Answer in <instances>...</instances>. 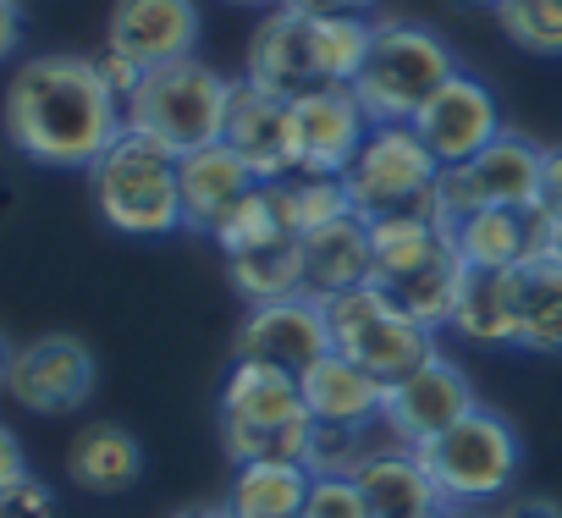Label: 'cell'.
Returning a JSON list of instances; mask_svg holds the SVG:
<instances>
[{"mask_svg":"<svg viewBox=\"0 0 562 518\" xmlns=\"http://www.w3.org/2000/svg\"><path fill=\"white\" fill-rule=\"evenodd\" d=\"M496 23L518 50L562 61V0H502Z\"/></svg>","mask_w":562,"mask_h":518,"instance_id":"cell-30","label":"cell"},{"mask_svg":"<svg viewBox=\"0 0 562 518\" xmlns=\"http://www.w3.org/2000/svg\"><path fill=\"white\" fill-rule=\"evenodd\" d=\"M375 18H315L299 7H276L259 18L248 40V83L281 100H299L310 89H353Z\"/></svg>","mask_w":562,"mask_h":518,"instance_id":"cell-2","label":"cell"},{"mask_svg":"<svg viewBox=\"0 0 562 518\" xmlns=\"http://www.w3.org/2000/svg\"><path fill=\"white\" fill-rule=\"evenodd\" d=\"M299 12H315V18H370L381 0H288Z\"/></svg>","mask_w":562,"mask_h":518,"instance_id":"cell-35","label":"cell"},{"mask_svg":"<svg viewBox=\"0 0 562 518\" xmlns=\"http://www.w3.org/2000/svg\"><path fill=\"white\" fill-rule=\"evenodd\" d=\"M199 34H204L199 0H116L105 23V45L133 56L144 72L188 61L199 50Z\"/></svg>","mask_w":562,"mask_h":518,"instance_id":"cell-17","label":"cell"},{"mask_svg":"<svg viewBox=\"0 0 562 518\" xmlns=\"http://www.w3.org/2000/svg\"><path fill=\"white\" fill-rule=\"evenodd\" d=\"M177 182H182V221L199 237H215L226 226V215L259 188V177L243 166V155L226 138L182 155L177 160Z\"/></svg>","mask_w":562,"mask_h":518,"instance_id":"cell-19","label":"cell"},{"mask_svg":"<svg viewBox=\"0 0 562 518\" xmlns=\"http://www.w3.org/2000/svg\"><path fill=\"white\" fill-rule=\"evenodd\" d=\"M144 474V447L133 430L100 419V425H83L72 441H67V480L89 496H122L133 491Z\"/></svg>","mask_w":562,"mask_h":518,"instance_id":"cell-24","label":"cell"},{"mask_svg":"<svg viewBox=\"0 0 562 518\" xmlns=\"http://www.w3.org/2000/svg\"><path fill=\"white\" fill-rule=\"evenodd\" d=\"M370 116L353 89H310L288 100V133H293V171L310 177H342L353 155L370 138Z\"/></svg>","mask_w":562,"mask_h":518,"instance_id":"cell-13","label":"cell"},{"mask_svg":"<svg viewBox=\"0 0 562 518\" xmlns=\"http://www.w3.org/2000/svg\"><path fill=\"white\" fill-rule=\"evenodd\" d=\"M326 326H331V348L342 359H353L359 370H370L375 381H403L408 370H419L436 353V331L408 320L375 282L353 288L342 299H326Z\"/></svg>","mask_w":562,"mask_h":518,"instance_id":"cell-9","label":"cell"},{"mask_svg":"<svg viewBox=\"0 0 562 518\" xmlns=\"http://www.w3.org/2000/svg\"><path fill=\"white\" fill-rule=\"evenodd\" d=\"M226 144L243 155V166L259 182H281L293 177V133H288V100L254 89L248 78H237L232 89V116H226Z\"/></svg>","mask_w":562,"mask_h":518,"instance_id":"cell-20","label":"cell"},{"mask_svg":"<svg viewBox=\"0 0 562 518\" xmlns=\"http://www.w3.org/2000/svg\"><path fill=\"white\" fill-rule=\"evenodd\" d=\"M232 89H237V78H221L215 67L188 56V61H171V67H149L122 111H127L133 133L155 138L160 149H171L182 160V155L226 138Z\"/></svg>","mask_w":562,"mask_h":518,"instance_id":"cell-6","label":"cell"},{"mask_svg":"<svg viewBox=\"0 0 562 518\" xmlns=\"http://www.w3.org/2000/svg\"><path fill=\"white\" fill-rule=\"evenodd\" d=\"M441 518H485L480 507H441Z\"/></svg>","mask_w":562,"mask_h":518,"instance_id":"cell-41","label":"cell"},{"mask_svg":"<svg viewBox=\"0 0 562 518\" xmlns=\"http://www.w3.org/2000/svg\"><path fill=\"white\" fill-rule=\"evenodd\" d=\"M94 381H100L94 353L78 337L56 331V337H34L12 353V370H7V386L0 392L40 419H61L94 397Z\"/></svg>","mask_w":562,"mask_h":518,"instance_id":"cell-11","label":"cell"},{"mask_svg":"<svg viewBox=\"0 0 562 518\" xmlns=\"http://www.w3.org/2000/svg\"><path fill=\"white\" fill-rule=\"evenodd\" d=\"M474 403H480V397H474L463 364H452L447 353H430L419 370H408L403 381L386 386L381 430H386L397 447H425V441H436L447 425H458Z\"/></svg>","mask_w":562,"mask_h":518,"instance_id":"cell-12","label":"cell"},{"mask_svg":"<svg viewBox=\"0 0 562 518\" xmlns=\"http://www.w3.org/2000/svg\"><path fill=\"white\" fill-rule=\"evenodd\" d=\"M171 518H232V513H226V502H193V507H182Z\"/></svg>","mask_w":562,"mask_h":518,"instance_id":"cell-39","label":"cell"},{"mask_svg":"<svg viewBox=\"0 0 562 518\" xmlns=\"http://www.w3.org/2000/svg\"><path fill=\"white\" fill-rule=\"evenodd\" d=\"M348 204L364 221L441 210V166L414 133V122H375L353 166L342 171Z\"/></svg>","mask_w":562,"mask_h":518,"instance_id":"cell-8","label":"cell"},{"mask_svg":"<svg viewBox=\"0 0 562 518\" xmlns=\"http://www.w3.org/2000/svg\"><path fill=\"white\" fill-rule=\"evenodd\" d=\"M232 7H265V12H276V7H288V0H232Z\"/></svg>","mask_w":562,"mask_h":518,"instance_id":"cell-42","label":"cell"},{"mask_svg":"<svg viewBox=\"0 0 562 518\" xmlns=\"http://www.w3.org/2000/svg\"><path fill=\"white\" fill-rule=\"evenodd\" d=\"M0 518H61V502L40 474H23L12 491H0Z\"/></svg>","mask_w":562,"mask_h":518,"instance_id":"cell-32","label":"cell"},{"mask_svg":"<svg viewBox=\"0 0 562 518\" xmlns=\"http://www.w3.org/2000/svg\"><path fill=\"white\" fill-rule=\"evenodd\" d=\"M414 133L425 138V149L436 155V166L452 171V166L474 160L480 149H491V144L507 133V122H502L496 89H491L485 78H474V72H458V78H447L441 94L414 116Z\"/></svg>","mask_w":562,"mask_h":518,"instance_id":"cell-14","label":"cell"},{"mask_svg":"<svg viewBox=\"0 0 562 518\" xmlns=\"http://www.w3.org/2000/svg\"><path fill=\"white\" fill-rule=\"evenodd\" d=\"M299 259H304V299L326 304L342 299L353 288L375 282V248H370V221L364 215H337L315 232L299 237Z\"/></svg>","mask_w":562,"mask_h":518,"instance_id":"cell-18","label":"cell"},{"mask_svg":"<svg viewBox=\"0 0 562 518\" xmlns=\"http://www.w3.org/2000/svg\"><path fill=\"white\" fill-rule=\"evenodd\" d=\"M12 353H18V348L7 342V331H0V386H7V370H12Z\"/></svg>","mask_w":562,"mask_h":518,"instance_id":"cell-40","label":"cell"},{"mask_svg":"<svg viewBox=\"0 0 562 518\" xmlns=\"http://www.w3.org/2000/svg\"><path fill=\"white\" fill-rule=\"evenodd\" d=\"M221 447L232 463H304L315 458V414L299 375L254 359H232L221 381Z\"/></svg>","mask_w":562,"mask_h":518,"instance_id":"cell-3","label":"cell"},{"mask_svg":"<svg viewBox=\"0 0 562 518\" xmlns=\"http://www.w3.org/2000/svg\"><path fill=\"white\" fill-rule=\"evenodd\" d=\"M304 518H375L353 474H315Z\"/></svg>","mask_w":562,"mask_h":518,"instance_id":"cell-31","label":"cell"},{"mask_svg":"<svg viewBox=\"0 0 562 518\" xmlns=\"http://www.w3.org/2000/svg\"><path fill=\"white\" fill-rule=\"evenodd\" d=\"M232 288L248 299V309L259 304H281V299H304V259H299V237H276L265 248L232 254L226 259Z\"/></svg>","mask_w":562,"mask_h":518,"instance_id":"cell-28","label":"cell"},{"mask_svg":"<svg viewBox=\"0 0 562 518\" xmlns=\"http://www.w3.org/2000/svg\"><path fill=\"white\" fill-rule=\"evenodd\" d=\"M452 331L474 348H518V271H469Z\"/></svg>","mask_w":562,"mask_h":518,"instance_id":"cell-25","label":"cell"},{"mask_svg":"<svg viewBox=\"0 0 562 518\" xmlns=\"http://www.w3.org/2000/svg\"><path fill=\"white\" fill-rule=\"evenodd\" d=\"M540 210H551L562 221V144H546V188H540Z\"/></svg>","mask_w":562,"mask_h":518,"instance_id":"cell-37","label":"cell"},{"mask_svg":"<svg viewBox=\"0 0 562 518\" xmlns=\"http://www.w3.org/2000/svg\"><path fill=\"white\" fill-rule=\"evenodd\" d=\"M557 215L551 210H474L452 221V243L469 271H524L529 259L557 254Z\"/></svg>","mask_w":562,"mask_h":518,"instance_id":"cell-16","label":"cell"},{"mask_svg":"<svg viewBox=\"0 0 562 518\" xmlns=\"http://www.w3.org/2000/svg\"><path fill=\"white\" fill-rule=\"evenodd\" d=\"M0 122L23 160L56 166V171H89L127 127L122 100L100 78L94 56L50 50L18 61L7 100H0Z\"/></svg>","mask_w":562,"mask_h":518,"instance_id":"cell-1","label":"cell"},{"mask_svg":"<svg viewBox=\"0 0 562 518\" xmlns=\"http://www.w3.org/2000/svg\"><path fill=\"white\" fill-rule=\"evenodd\" d=\"M265 188L276 193L281 221H288L299 237H304V232H315V226H326V221H337V215H353L342 177H310V171H293V177L265 182Z\"/></svg>","mask_w":562,"mask_h":518,"instance_id":"cell-29","label":"cell"},{"mask_svg":"<svg viewBox=\"0 0 562 518\" xmlns=\"http://www.w3.org/2000/svg\"><path fill=\"white\" fill-rule=\"evenodd\" d=\"M23 45V0H0V67Z\"/></svg>","mask_w":562,"mask_h":518,"instance_id":"cell-36","label":"cell"},{"mask_svg":"<svg viewBox=\"0 0 562 518\" xmlns=\"http://www.w3.org/2000/svg\"><path fill=\"white\" fill-rule=\"evenodd\" d=\"M89 193H94L100 221L111 232H122V237H171V232H188L177 155L160 149L155 138L133 133V127H122V138L89 166Z\"/></svg>","mask_w":562,"mask_h":518,"instance_id":"cell-4","label":"cell"},{"mask_svg":"<svg viewBox=\"0 0 562 518\" xmlns=\"http://www.w3.org/2000/svg\"><path fill=\"white\" fill-rule=\"evenodd\" d=\"M496 518H562V507H557L551 496H518V502H507Z\"/></svg>","mask_w":562,"mask_h":518,"instance_id":"cell-38","label":"cell"},{"mask_svg":"<svg viewBox=\"0 0 562 518\" xmlns=\"http://www.w3.org/2000/svg\"><path fill=\"white\" fill-rule=\"evenodd\" d=\"M364 502L375 518H436L441 513V496L419 463L414 447H397V441H381L359 469H353Z\"/></svg>","mask_w":562,"mask_h":518,"instance_id":"cell-21","label":"cell"},{"mask_svg":"<svg viewBox=\"0 0 562 518\" xmlns=\"http://www.w3.org/2000/svg\"><path fill=\"white\" fill-rule=\"evenodd\" d=\"M414 452H419L441 507H485V502L507 496L524 469V441H518L513 419L496 414L491 403H474L458 425H447L436 441H425Z\"/></svg>","mask_w":562,"mask_h":518,"instance_id":"cell-7","label":"cell"},{"mask_svg":"<svg viewBox=\"0 0 562 518\" xmlns=\"http://www.w3.org/2000/svg\"><path fill=\"white\" fill-rule=\"evenodd\" d=\"M436 518H441V513H436Z\"/></svg>","mask_w":562,"mask_h":518,"instance_id":"cell-44","label":"cell"},{"mask_svg":"<svg viewBox=\"0 0 562 518\" xmlns=\"http://www.w3.org/2000/svg\"><path fill=\"white\" fill-rule=\"evenodd\" d=\"M540 188H546V144L502 133L474 160L441 171V210L452 221H463L474 210H535Z\"/></svg>","mask_w":562,"mask_h":518,"instance_id":"cell-10","label":"cell"},{"mask_svg":"<svg viewBox=\"0 0 562 518\" xmlns=\"http://www.w3.org/2000/svg\"><path fill=\"white\" fill-rule=\"evenodd\" d=\"M94 67H100V78L111 83V94H116L122 105H127V100H133V89L144 83V67H138L133 56L111 50V45H100V50H94Z\"/></svg>","mask_w":562,"mask_h":518,"instance_id":"cell-33","label":"cell"},{"mask_svg":"<svg viewBox=\"0 0 562 518\" xmlns=\"http://www.w3.org/2000/svg\"><path fill=\"white\" fill-rule=\"evenodd\" d=\"M315 469L304 463H237L226 513L232 518H304Z\"/></svg>","mask_w":562,"mask_h":518,"instance_id":"cell-26","label":"cell"},{"mask_svg":"<svg viewBox=\"0 0 562 518\" xmlns=\"http://www.w3.org/2000/svg\"><path fill=\"white\" fill-rule=\"evenodd\" d=\"M370 248H375V288H397L414 271L436 266L452 248V215L447 210H414V215L370 221Z\"/></svg>","mask_w":562,"mask_h":518,"instance_id":"cell-22","label":"cell"},{"mask_svg":"<svg viewBox=\"0 0 562 518\" xmlns=\"http://www.w3.org/2000/svg\"><path fill=\"white\" fill-rule=\"evenodd\" d=\"M23 474H29V452H23L18 430H7V425H0V491H12Z\"/></svg>","mask_w":562,"mask_h":518,"instance_id":"cell-34","label":"cell"},{"mask_svg":"<svg viewBox=\"0 0 562 518\" xmlns=\"http://www.w3.org/2000/svg\"><path fill=\"white\" fill-rule=\"evenodd\" d=\"M551 259H562V226H557V254H551Z\"/></svg>","mask_w":562,"mask_h":518,"instance_id":"cell-43","label":"cell"},{"mask_svg":"<svg viewBox=\"0 0 562 518\" xmlns=\"http://www.w3.org/2000/svg\"><path fill=\"white\" fill-rule=\"evenodd\" d=\"M299 386H304V403H310L315 425H342V430L381 425L386 381H375L370 370H359V364L342 359V353H326Z\"/></svg>","mask_w":562,"mask_h":518,"instance_id":"cell-23","label":"cell"},{"mask_svg":"<svg viewBox=\"0 0 562 518\" xmlns=\"http://www.w3.org/2000/svg\"><path fill=\"white\" fill-rule=\"evenodd\" d=\"M331 348V326H326V309L315 299H281V304H259L243 315L237 326V342H232V359H254V364H270V370H288V375H310Z\"/></svg>","mask_w":562,"mask_h":518,"instance_id":"cell-15","label":"cell"},{"mask_svg":"<svg viewBox=\"0 0 562 518\" xmlns=\"http://www.w3.org/2000/svg\"><path fill=\"white\" fill-rule=\"evenodd\" d=\"M518 348L562 353V259H529L518 271Z\"/></svg>","mask_w":562,"mask_h":518,"instance_id":"cell-27","label":"cell"},{"mask_svg":"<svg viewBox=\"0 0 562 518\" xmlns=\"http://www.w3.org/2000/svg\"><path fill=\"white\" fill-rule=\"evenodd\" d=\"M458 72L463 67H458V56L441 34H430L425 23L375 18L353 94H359L370 122H414L441 94V83L458 78Z\"/></svg>","mask_w":562,"mask_h":518,"instance_id":"cell-5","label":"cell"}]
</instances>
